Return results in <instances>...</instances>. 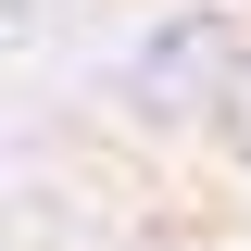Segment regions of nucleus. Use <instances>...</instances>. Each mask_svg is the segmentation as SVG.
Segmentation results:
<instances>
[{
  "mask_svg": "<svg viewBox=\"0 0 251 251\" xmlns=\"http://www.w3.org/2000/svg\"><path fill=\"white\" fill-rule=\"evenodd\" d=\"M214 63H226V25H214V13H176V25L151 38V63H138V100L176 113V88H188V75H214Z\"/></svg>",
  "mask_w": 251,
  "mask_h": 251,
  "instance_id": "f257e3e1",
  "label": "nucleus"
},
{
  "mask_svg": "<svg viewBox=\"0 0 251 251\" xmlns=\"http://www.w3.org/2000/svg\"><path fill=\"white\" fill-rule=\"evenodd\" d=\"M151 251H163V239H151Z\"/></svg>",
  "mask_w": 251,
  "mask_h": 251,
  "instance_id": "7ed1b4c3",
  "label": "nucleus"
},
{
  "mask_svg": "<svg viewBox=\"0 0 251 251\" xmlns=\"http://www.w3.org/2000/svg\"><path fill=\"white\" fill-rule=\"evenodd\" d=\"M226 151L251 163V63H239V75H226Z\"/></svg>",
  "mask_w": 251,
  "mask_h": 251,
  "instance_id": "f03ea898",
  "label": "nucleus"
}]
</instances>
